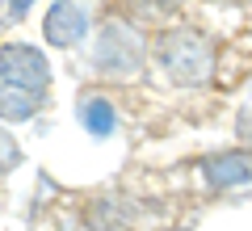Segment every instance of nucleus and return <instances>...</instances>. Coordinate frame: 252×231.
<instances>
[{
    "mask_svg": "<svg viewBox=\"0 0 252 231\" xmlns=\"http://www.w3.org/2000/svg\"><path fill=\"white\" fill-rule=\"evenodd\" d=\"M80 126L93 139H105V134L118 131V109L105 97H80Z\"/></svg>",
    "mask_w": 252,
    "mask_h": 231,
    "instance_id": "6e6552de",
    "label": "nucleus"
},
{
    "mask_svg": "<svg viewBox=\"0 0 252 231\" xmlns=\"http://www.w3.org/2000/svg\"><path fill=\"white\" fill-rule=\"evenodd\" d=\"M30 4H34V0H9V13H13V17H26Z\"/></svg>",
    "mask_w": 252,
    "mask_h": 231,
    "instance_id": "9b49d317",
    "label": "nucleus"
},
{
    "mask_svg": "<svg viewBox=\"0 0 252 231\" xmlns=\"http://www.w3.org/2000/svg\"><path fill=\"white\" fill-rule=\"evenodd\" d=\"M139 223V206L130 202V198H97V202H89V227L93 231H135Z\"/></svg>",
    "mask_w": 252,
    "mask_h": 231,
    "instance_id": "423d86ee",
    "label": "nucleus"
},
{
    "mask_svg": "<svg viewBox=\"0 0 252 231\" xmlns=\"http://www.w3.org/2000/svg\"><path fill=\"white\" fill-rule=\"evenodd\" d=\"M130 4H139L143 13H168L172 4H177V0H130Z\"/></svg>",
    "mask_w": 252,
    "mask_h": 231,
    "instance_id": "9d476101",
    "label": "nucleus"
},
{
    "mask_svg": "<svg viewBox=\"0 0 252 231\" xmlns=\"http://www.w3.org/2000/svg\"><path fill=\"white\" fill-rule=\"evenodd\" d=\"M240 134H244V139H252V109H244V114H240Z\"/></svg>",
    "mask_w": 252,
    "mask_h": 231,
    "instance_id": "f8f14e48",
    "label": "nucleus"
},
{
    "mask_svg": "<svg viewBox=\"0 0 252 231\" xmlns=\"http://www.w3.org/2000/svg\"><path fill=\"white\" fill-rule=\"evenodd\" d=\"M202 181L210 189H235V185H252V151L248 147H231L206 156L202 160Z\"/></svg>",
    "mask_w": 252,
    "mask_h": 231,
    "instance_id": "39448f33",
    "label": "nucleus"
},
{
    "mask_svg": "<svg viewBox=\"0 0 252 231\" xmlns=\"http://www.w3.org/2000/svg\"><path fill=\"white\" fill-rule=\"evenodd\" d=\"M21 164V143L13 139V131L0 122V177H9L13 168Z\"/></svg>",
    "mask_w": 252,
    "mask_h": 231,
    "instance_id": "1a4fd4ad",
    "label": "nucleus"
},
{
    "mask_svg": "<svg viewBox=\"0 0 252 231\" xmlns=\"http://www.w3.org/2000/svg\"><path fill=\"white\" fill-rule=\"evenodd\" d=\"M42 38L55 51H72L89 38V13L76 0H55L51 9L42 13Z\"/></svg>",
    "mask_w": 252,
    "mask_h": 231,
    "instance_id": "20e7f679",
    "label": "nucleus"
},
{
    "mask_svg": "<svg viewBox=\"0 0 252 231\" xmlns=\"http://www.w3.org/2000/svg\"><path fill=\"white\" fill-rule=\"evenodd\" d=\"M38 105H42V93L0 80V122H30L38 114Z\"/></svg>",
    "mask_w": 252,
    "mask_h": 231,
    "instance_id": "0eeeda50",
    "label": "nucleus"
},
{
    "mask_svg": "<svg viewBox=\"0 0 252 231\" xmlns=\"http://www.w3.org/2000/svg\"><path fill=\"white\" fill-rule=\"evenodd\" d=\"M215 59H219L215 42H210L206 34H198V30H189V26L168 30V34H160V42H156V63H160V71L172 84H185V89L210 84Z\"/></svg>",
    "mask_w": 252,
    "mask_h": 231,
    "instance_id": "f257e3e1",
    "label": "nucleus"
},
{
    "mask_svg": "<svg viewBox=\"0 0 252 231\" xmlns=\"http://www.w3.org/2000/svg\"><path fill=\"white\" fill-rule=\"evenodd\" d=\"M51 59L30 42H0V80L21 84L30 93H46L51 89Z\"/></svg>",
    "mask_w": 252,
    "mask_h": 231,
    "instance_id": "7ed1b4c3",
    "label": "nucleus"
},
{
    "mask_svg": "<svg viewBox=\"0 0 252 231\" xmlns=\"http://www.w3.org/2000/svg\"><path fill=\"white\" fill-rule=\"evenodd\" d=\"M4 13H9V0H0V17H4Z\"/></svg>",
    "mask_w": 252,
    "mask_h": 231,
    "instance_id": "ddd939ff",
    "label": "nucleus"
},
{
    "mask_svg": "<svg viewBox=\"0 0 252 231\" xmlns=\"http://www.w3.org/2000/svg\"><path fill=\"white\" fill-rule=\"evenodd\" d=\"M147 63V38L143 30L130 17H109L105 26L97 30V42H93V67L109 80L118 76H135Z\"/></svg>",
    "mask_w": 252,
    "mask_h": 231,
    "instance_id": "f03ea898",
    "label": "nucleus"
}]
</instances>
